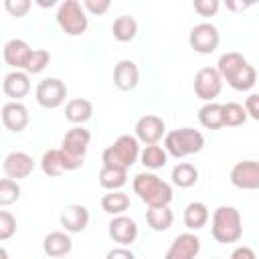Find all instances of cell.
<instances>
[{"label":"cell","instance_id":"obj_34","mask_svg":"<svg viewBox=\"0 0 259 259\" xmlns=\"http://www.w3.org/2000/svg\"><path fill=\"white\" fill-rule=\"evenodd\" d=\"M20 198V186L12 178H2L0 180V204L8 206Z\"/></svg>","mask_w":259,"mask_h":259},{"label":"cell","instance_id":"obj_24","mask_svg":"<svg viewBox=\"0 0 259 259\" xmlns=\"http://www.w3.org/2000/svg\"><path fill=\"white\" fill-rule=\"evenodd\" d=\"M184 225L190 229V231H198L202 229L206 223H208V208L204 202H190L186 208H184V217H182Z\"/></svg>","mask_w":259,"mask_h":259},{"label":"cell","instance_id":"obj_38","mask_svg":"<svg viewBox=\"0 0 259 259\" xmlns=\"http://www.w3.org/2000/svg\"><path fill=\"white\" fill-rule=\"evenodd\" d=\"M221 2L219 0H194V10L200 14V16H214L217 10H219Z\"/></svg>","mask_w":259,"mask_h":259},{"label":"cell","instance_id":"obj_3","mask_svg":"<svg viewBox=\"0 0 259 259\" xmlns=\"http://www.w3.org/2000/svg\"><path fill=\"white\" fill-rule=\"evenodd\" d=\"M140 142L134 136H119L111 146H107L101 154V162L103 166L109 168H123L127 170L132 164H136V160L140 158Z\"/></svg>","mask_w":259,"mask_h":259},{"label":"cell","instance_id":"obj_21","mask_svg":"<svg viewBox=\"0 0 259 259\" xmlns=\"http://www.w3.org/2000/svg\"><path fill=\"white\" fill-rule=\"evenodd\" d=\"M223 81H227L235 91H249L257 81V73H255L253 65L245 63L239 69H235L231 75H227Z\"/></svg>","mask_w":259,"mask_h":259},{"label":"cell","instance_id":"obj_29","mask_svg":"<svg viewBox=\"0 0 259 259\" xmlns=\"http://www.w3.org/2000/svg\"><path fill=\"white\" fill-rule=\"evenodd\" d=\"M127 182V170L123 168H109V166H103L99 170V184L105 188V190H119L123 184Z\"/></svg>","mask_w":259,"mask_h":259},{"label":"cell","instance_id":"obj_5","mask_svg":"<svg viewBox=\"0 0 259 259\" xmlns=\"http://www.w3.org/2000/svg\"><path fill=\"white\" fill-rule=\"evenodd\" d=\"M57 24L61 26V30L69 36H79L87 30V14L81 2L77 0H65L59 4L57 10Z\"/></svg>","mask_w":259,"mask_h":259},{"label":"cell","instance_id":"obj_19","mask_svg":"<svg viewBox=\"0 0 259 259\" xmlns=\"http://www.w3.org/2000/svg\"><path fill=\"white\" fill-rule=\"evenodd\" d=\"M2 91L12 97L14 101L22 99L28 95L30 91V81H28V73L26 71H10L8 75H4L2 81Z\"/></svg>","mask_w":259,"mask_h":259},{"label":"cell","instance_id":"obj_18","mask_svg":"<svg viewBox=\"0 0 259 259\" xmlns=\"http://www.w3.org/2000/svg\"><path fill=\"white\" fill-rule=\"evenodd\" d=\"M61 225L67 233H81L89 225V210L83 204H69L61 212Z\"/></svg>","mask_w":259,"mask_h":259},{"label":"cell","instance_id":"obj_36","mask_svg":"<svg viewBox=\"0 0 259 259\" xmlns=\"http://www.w3.org/2000/svg\"><path fill=\"white\" fill-rule=\"evenodd\" d=\"M14 233H16V219L8 210H2L0 212V241L10 239Z\"/></svg>","mask_w":259,"mask_h":259},{"label":"cell","instance_id":"obj_44","mask_svg":"<svg viewBox=\"0 0 259 259\" xmlns=\"http://www.w3.org/2000/svg\"><path fill=\"white\" fill-rule=\"evenodd\" d=\"M38 4H40V6H45V8H47V6H55V0H49V2H45V0H40V2H38Z\"/></svg>","mask_w":259,"mask_h":259},{"label":"cell","instance_id":"obj_25","mask_svg":"<svg viewBox=\"0 0 259 259\" xmlns=\"http://www.w3.org/2000/svg\"><path fill=\"white\" fill-rule=\"evenodd\" d=\"M111 32H113V38L119 40V42H130L136 34H138V22L134 16L130 14H121L113 20V26H111Z\"/></svg>","mask_w":259,"mask_h":259},{"label":"cell","instance_id":"obj_10","mask_svg":"<svg viewBox=\"0 0 259 259\" xmlns=\"http://www.w3.org/2000/svg\"><path fill=\"white\" fill-rule=\"evenodd\" d=\"M136 138L138 142L146 144V146H154L158 144L162 138H166V125H164V119L158 117V115H142L136 123Z\"/></svg>","mask_w":259,"mask_h":259},{"label":"cell","instance_id":"obj_32","mask_svg":"<svg viewBox=\"0 0 259 259\" xmlns=\"http://www.w3.org/2000/svg\"><path fill=\"white\" fill-rule=\"evenodd\" d=\"M223 113H225V125L229 127H237V125H243L247 121V111H245V105L241 103H235V101H229L223 105Z\"/></svg>","mask_w":259,"mask_h":259},{"label":"cell","instance_id":"obj_2","mask_svg":"<svg viewBox=\"0 0 259 259\" xmlns=\"http://www.w3.org/2000/svg\"><path fill=\"white\" fill-rule=\"evenodd\" d=\"M210 233L217 243H237L243 235V221L241 212L235 206H219L212 212V223H210Z\"/></svg>","mask_w":259,"mask_h":259},{"label":"cell","instance_id":"obj_15","mask_svg":"<svg viewBox=\"0 0 259 259\" xmlns=\"http://www.w3.org/2000/svg\"><path fill=\"white\" fill-rule=\"evenodd\" d=\"M109 237L115 243H119L121 247L132 245L138 239V225H136V221L125 217V214L113 217L111 223H109Z\"/></svg>","mask_w":259,"mask_h":259},{"label":"cell","instance_id":"obj_17","mask_svg":"<svg viewBox=\"0 0 259 259\" xmlns=\"http://www.w3.org/2000/svg\"><path fill=\"white\" fill-rule=\"evenodd\" d=\"M2 123L6 130L18 134L28 125V109L20 101H8L2 105Z\"/></svg>","mask_w":259,"mask_h":259},{"label":"cell","instance_id":"obj_41","mask_svg":"<svg viewBox=\"0 0 259 259\" xmlns=\"http://www.w3.org/2000/svg\"><path fill=\"white\" fill-rule=\"evenodd\" d=\"M105 259H136V255L125 247H115L105 255Z\"/></svg>","mask_w":259,"mask_h":259},{"label":"cell","instance_id":"obj_11","mask_svg":"<svg viewBox=\"0 0 259 259\" xmlns=\"http://www.w3.org/2000/svg\"><path fill=\"white\" fill-rule=\"evenodd\" d=\"M30 55H32V49L22 38H10L2 49L4 63L8 67H12L14 71H24L30 61Z\"/></svg>","mask_w":259,"mask_h":259},{"label":"cell","instance_id":"obj_37","mask_svg":"<svg viewBox=\"0 0 259 259\" xmlns=\"http://www.w3.org/2000/svg\"><path fill=\"white\" fill-rule=\"evenodd\" d=\"M4 8H6L12 16L20 18V16H24V14L30 10V2H28V0H4Z\"/></svg>","mask_w":259,"mask_h":259},{"label":"cell","instance_id":"obj_43","mask_svg":"<svg viewBox=\"0 0 259 259\" xmlns=\"http://www.w3.org/2000/svg\"><path fill=\"white\" fill-rule=\"evenodd\" d=\"M249 6H253V2H235V0H227V8H229V10H235V12L247 10Z\"/></svg>","mask_w":259,"mask_h":259},{"label":"cell","instance_id":"obj_13","mask_svg":"<svg viewBox=\"0 0 259 259\" xmlns=\"http://www.w3.org/2000/svg\"><path fill=\"white\" fill-rule=\"evenodd\" d=\"M2 170L6 178L20 180V178L30 176V172L34 170V160L26 152H10L2 162Z\"/></svg>","mask_w":259,"mask_h":259},{"label":"cell","instance_id":"obj_1","mask_svg":"<svg viewBox=\"0 0 259 259\" xmlns=\"http://www.w3.org/2000/svg\"><path fill=\"white\" fill-rule=\"evenodd\" d=\"M132 186H134V192L140 196V200L148 204V208L150 206H168L174 196L172 186L152 172L136 174Z\"/></svg>","mask_w":259,"mask_h":259},{"label":"cell","instance_id":"obj_20","mask_svg":"<svg viewBox=\"0 0 259 259\" xmlns=\"http://www.w3.org/2000/svg\"><path fill=\"white\" fill-rule=\"evenodd\" d=\"M71 247H73L71 237H69L67 233H63V231H53V233H49V235L45 237V241H42L45 253H47L49 257H55V259L65 257V255L71 251Z\"/></svg>","mask_w":259,"mask_h":259},{"label":"cell","instance_id":"obj_40","mask_svg":"<svg viewBox=\"0 0 259 259\" xmlns=\"http://www.w3.org/2000/svg\"><path fill=\"white\" fill-rule=\"evenodd\" d=\"M245 111L251 119L259 121V93H251L247 99H245Z\"/></svg>","mask_w":259,"mask_h":259},{"label":"cell","instance_id":"obj_7","mask_svg":"<svg viewBox=\"0 0 259 259\" xmlns=\"http://www.w3.org/2000/svg\"><path fill=\"white\" fill-rule=\"evenodd\" d=\"M34 97H36V101H38L40 107L55 109V107H59L65 101V97H67V85L61 79H57V77H47V79H42L36 85Z\"/></svg>","mask_w":259,"mask_h":259},{"label":"cell","instance_id":"obj_23","mask_svg":"<svg viewBox=\"0 0 259 259\" xmlns=\"http://www.w3.org/2000/svg\"><path fill=\"white\" fill-rule=\"evenodd\" d=\"M198 121L202 127L206 130H221L225 127V113H223V105L221 103H204L198 109Z\"/></svg>","mask_w":259,"mask_h":259},{"label":"cell","instance_id":"obj_35","mask_svg":"<svg viewBox=\"0 0 259 259\" xmlns=\"http://www.w3.org/2000/svg\"><path fill=\"white\" fill-rule=\"evenodd\" d=\"M49 61H51V53H49V51H45V49H34L32 55H30V61H28V65H26L24 71H26L28 75L42 73V71L47 69Z\"/></svg>","mask_w":259,"mask_h":259},{"label":"cell","instance_id":"obj_14","mask_svg":"<svg viewBox=\"0 0 259 259\" xmlns=\"http://www.w3.org/2000/svg\"><path fill=\"white\" fill-rule=\"evenodd\" d=\"M198 251H200V239L194 233H182L172 241L164 259H194Z\"/></svg>","mask_w":259,"mask_h":259},{"label":"cell","instance_id":"obj_31","mask_svg":"<svg viewBox=\"0 0 259 259\" xmlns=\"http://www.w3.org/2000/svg\"><path fill=\"white\" fill-rule=\"evenodd\" d=\"M140 160H142V164H144L146 168L158 170V168H164V166H166V162H168V152L164 150V146H158V144L146 146V148L142 150V154H140Z\"/></svg>","mask_w":259,"mask_h":259},{"label":"cell","instance_id":"obj_42","mask_svg":"<svg viewBox=\"0 0 259 259\" xmlns=\"http://www.w3.org/2000/svg\"><path fill=\"white\" fill-rule=\"evenodd\" d=\"M231 259H257V255H255V251L251 249V247H237L233 253H231Z\"/></svg>","mask_w":259,"mask_h":259},{"label":"cell","instance_id":"obj_8","mask_svg":"<svg viewBox=\"0 0 259 259\" xmlns=\"http://www.w3.org/2000/svg\"><path fill=\"white\" fill-rule=\"evenodd\" d=\"M223 89V77L214 67H202L194 75V93L202 101L210 103L214 97H219Z\"/></svg>","mask_w":259,"mask_h":259},{"label":"cell","instance_id":"obj_4","mask_svg":"<svg viewBox=\"0 0 259 259\" xmlns=\"http://www.w3.org/2000/svg\"><path fill=\"white\" fill-rule=\"evenodd\" d=\"M202 148H204V136L192 127L172 130L164 138V150L168 152V156L174 158H186L190 154L200 152Z\"/></svg>","mask_w":259,"mask_h":259},{"label":"cell","instance_id":"obj_27","mask_svg":"<svg viewBox=\"0 0 259 259\" xmlns=\"http://www.w3.org/2000/svg\"><path fill=\"white\" fill-rule=\"evenodd\" d=\"M40 170H42L47 176H51V178H57V176H61L63 172H67V170H65V160H63L61 148H59V150H47V152L42 154V158H40Z\"/></svg>","mask_w":259,"mask_h":259},{"label":"cell","instance_id":"obj_33","mask_svg":"<svg viewBox=\"0 0 259 259\" xmlns=\"http://www.w3.org/2000/svg\"><path fill=\"white\" fill-rule=\"evenodd\" d=\"M247 63V59L241 55V53H235V51H231V53H225V55H221V59H219V63H217V71L221 73V77L225 79L227 75H231L235 69H239L241 65H245Z\"/></svg>","mask_w":259,"mask_h":259},{"label":"cell","instance_id":"obj_6","mask_svg":"<svg viewBox=\"0 0 259 259\" xmlns=\"http://www.w3.org/2000/svg\"><path fill=\"white\" fill-rule=\"evenodd\" d=\"M188 42L190 47L200 53V55H210L217 51L219 42H221V34H219V28L210 22H198L192 26L190 30V36H188Z\"/></svg>","mask_w":259,"mask_h":259},{"label":"cell","instance_id":"obj_26","mask_svg":"<svg viewBox=\"0 0 259 259\" xmlns=\"http://www.w3.org/2000/svg\"><path fill=\"white\" fill-rule=\"evenodd\" d=\"M101 208L107 212V214H113V217H119L123 214L127 208H130V196L121 190H111L107 194H103L101 198Z\"/></svg>","mask_w":259,"mask_h":259},{"label":"cell","instance_id":"obj_16","mask_svg":"<svg viewBox=\"0 0 259 259\" xmlns=\"http://www.w3.org/2000/svg\"><path fill=\"white\" fill-rule=\"evenodd\" d=\"M113 83L119 91H134L140 83V69L134 61L123 59L113 69Z\"/></svg>","mask_w":259,"mask_h":259},{"label":"cell","instance_id":"obj_12","mask_svg":"<svg viewBox=\"0 0 259 259\" xmlns=\"http://www.w3.org/2000/svg\"><path fill=\"white\" fill-rule=\"evenodd\" d=\"M89 142H91V134L81 127V125H75L71 127L65 138H63V144H61V150L73 158H79L83 160L85 154H87V148H89Z\"/></svg>","mask_w":259,"mask_h":259},{"label":"cell","instance_id":"obj_9","mask_svg":"<svg viewBox=\"0 0 259 259\" xmlns=\"http://www.w3.org/2000/svg\"><path fill=\"white\" fill-rule=\"evenodd\" d=\"M231 184L241 190H259V162L243 160L231 170Z\"/></svg>","mask_w":259,"mask_h":259},{"label":"cell","instance_id":"obj_39","mask_svg":"<svg viewBox=\"0 0 259 259\" xmlns=\"http://www.w3.org/2000/svg\"><path fill=\"white\" fill-rule=\"evenodd\" d=\"M109 6H111L109 0H83V8L91 14H97V16L105 14L109 10Z\"/></svg>","mask_w":259,"mask_h":259},{"label":"cell","instance_id":"obj_28","mask_svg":"<svg viewBox=\"0 0 259 259\" xmlns=\"http://www.w3.org/2000/svg\"><path fill=\"white\" fill-rule=\"evenodd\" d=\"M198 180V170L190 162H180L172 168V182L178 188H190Z\"/></svg>","mask_w":259,"mask_h":259},{"label":"cell","instance_id":"obj_30","mask_svg":"<svg viewBox=\"0 0 259 259\" xmlns=\"http://www.w3.org/2000/svg\"><path fill=\"white\" fill-rule=\"evenodd\" d=\"M146 221L154 231H168L172 227L174 214L168 206H150L146 210Z\"/></svg>","mask_w":259,"mask_h":259},{"label":"cell","instance_id":"obj_22","mask_svg":"<svg viewBox=\"0 0 259 259\" xmlns=\"http://www.w3.org/2000/svg\"><path fill=\"white\" fill-rule=\"evenodd\" d=\"M93 115V105L89 99H83V97H77V99H71L67 105H65V117L75 123V125H81L85 123L87 119H91Z\"/></svg>","mask_w":259,"mask_h":259},{"label":"cell","instance_id":"obj_45","mask_svg":"<svg viewBox=\"0 0 259 259\" xmlns=\"http://www.w3.org/2000/svg\"><path fill=\"white\" fill-rule=\"evenodd\" d=\"M2 259H8V255H6V249H2Z\"/></svg>","mask_w":259,"mask_h":259}]
</instances>
